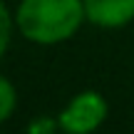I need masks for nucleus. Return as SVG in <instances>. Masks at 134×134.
<instances>
[{"label": "nucleus", "instance_id": "1", "mask_svg": "<svg viewBox=\"0 0 134 134\" xmlns=\"http://www.w3.org/2000/svg\"><path fill=\"white\" fill-rule=\"evenodd\" d=\"M85 20L82 0H20L15 10L18 32L37 45H57L70 40Z\"/></svg>", "mask_w": 134, "mask_h": 134}, {"label": "nucleus", "instance_id": "2", "mask_svg": "<svg viewBox=\"0 0 134 134\" xmlns=\"http://www.w3.org/2000/svg\"><path fill=\"white\" fill-rule=\"evenodd\" d=\"M109 104L97 90H82L62 107L57 124L65 134H92L104 124Z\"/></svg>", "mask_w": 134, "mask_h": 134}, {"label": "nucleus", "instance_id": "3", "mask_svg": "<svg viewBox=\"0 0 134 134\" xmlns=\"http://www.w3.org/2000/svg\"><path fill=\"white\" fill-rule=\"evenodd\" d=\"M87 23L104 30L124 27L134 20V0H82Z\"/></svg>", "mask_w": 134, "mask_h": 134}, {"label": "nucleus", "instance_id": "4", "mask_svg": "<svg viewBox=\"0 0 134 134\" xmlns=\"http://www.w3.org/2000/svg\"><path fill=\"white\" fill-rule=\"evenodd\" d=\"M15 107H18V92H15L13 82L8 77L0 75V124L13 117Z\"/></svg>", "mask_w": 134, "mask_h": 134}, {"label": "nucleus", "instance_id": "5", "mask_svg": "<svg viewBox=\"0 0 134 134\" xmlns=\"http://www.w3.org/2000/svg\"><path fill=\"white\" fill-rule=\"evenodd\" d=\"M13 25H15V20H13V15H10L8 5L0 0V57L5 55V50H8V45H10V37H13Z\"/></svg>", "mask_w": 134, "mask_h": 134}, {"label": "nucleus", "instance_id": "6", "mask_svg": "<svg viewBox=\"0 0 134 134\" xmlns=\"http://www.w3.org/2000/svg\"><path fill=\"white\" fill-rule=\"evenodd\" d=\"M55 127H60L55 119L40 117V119L30 122V127H27V134H55Z\"/></svg>", "mask_w": 134, "mask_h": 134}]
</instances>
